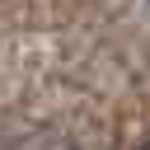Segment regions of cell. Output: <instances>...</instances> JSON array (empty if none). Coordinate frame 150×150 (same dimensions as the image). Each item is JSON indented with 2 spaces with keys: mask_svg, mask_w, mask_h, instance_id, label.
<instances>
[{
  "mask_svg": "<svg viewBox=\"0 0 150 150\" xmlns=\"http://www.w3.org/2000/svg\"><path fill=\"white\" fill-rule=\"evenodd\" d=\"M5 150H80L61 127H33V131H23V136H14Z\"/></svg>",
  "mask_w": 150,
  "mask_h": 150,
  "instance_id": "obj_1",
  "label": "cell"
},
{
  "mask_svg": "<svg viewBox=\"0 0 150 150\" xmlns=\"http://www.w3.org/2000/svg\"><path fill=\"white\" fill-rule=\"evenodd\" d=\"M136 150H150V145H136Z\"/></svg>",
  "mask_w": 150,
  "mask_h": 150,
  "instance_id": "obj_2",
  "label": "cell"
}]
</instances>
